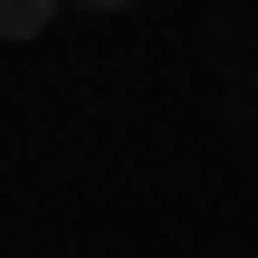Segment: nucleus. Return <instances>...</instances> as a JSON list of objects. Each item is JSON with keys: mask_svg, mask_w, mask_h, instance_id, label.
<instances>
[{"mask_svg": "<svg viewBox=\"0 0 258 258\" xmlns=\"http://www.w3.org/2000/svg\"><path fill=\"white\" fill-rule=\"evenodd\" d=\"M57 19V0H0V38H38Z\"/></svg>", "mask_w": 258, "mask_h": 258, "instance_id": "obj_1", "label": "nucleus"}, {"mask_svg": "<svg viewBox=\"0 0 258 258\" xmlns=\"http://www.w3.org/2000/svg\"><path fill=\"white\" fill-rule=\"evenodd\" d=\"M86 10H134V0H86Z\"/></svg>", "mask_w": 258, "mask_h": 258, "instance_id": "obj_2", "label": "nucleus"}]
</instances>
